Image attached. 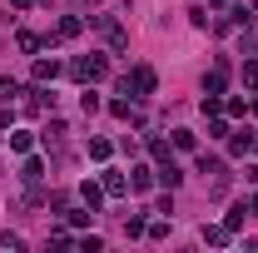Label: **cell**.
Returning a JSON list of instances; mask_svg holds the SVG:
<instances>
[{
	"label": "cell",
	"instance_id": "obj_21",
	"mask_svg": "<svg viewBox=\"0 0 258 253\" xmlns=\"http://www.w3.org/2000/svg\"><path fill=\"white\" fill-rule=\"evenodd\" d=\"M144 238H154V243H164V238H169V223H149V228H144Z\"/></svg>",
	"mask_w": 258,
	"mask_h": 253
},
{
	"label": "cell",
	"instance_id": "obj_1",
	"mask_svg": "<svg viewBox=\"0 0 258 253\" xmlns=\"http://www.w3.org/2000/svg\"><path fill=\"white\" fill-rule=\"evenodd\" d=\"M154 85H159V80H154V70H149V65H134L124 80H119V95L144 99V95H154Z\"/></svg>",
	"mask_w": 258,
	"mask_h": 253
},
{
	"label": "cell",
	"instance_id": "obj_5",
	"mask_svg": "<svg viewBox=\"0 0 258 253\" xmlns=\"http://www.w3.org/2000/svg\"><path fill=\"white\" fill-rule=\"evenodd\" d=\"M35 85H55V80H60V60H35Z\"/></svg>",
	"mask_w": 258,
	"mask_h": 253
},
{
	"label": "cell",
	"instance_id": "obj_24",
	"mask_svg": "<svg viewBox=\"0 0 258 253\" xmlns=\"http://www.w3.org/2000/svg\"><path fill=\"white\" fill-rule=\"evenodd\" d=\"M243 85H248V90H258V60L243 65Z\"/></svg>",
	"mask_w": 258,
	"mask_h": 253
},
{
	"label": "cell",
	"instance_id": "obj_29",
	"mask_svg": "<svg viewBox=\"0 0 258 253\" xmlns=\"http://www.w3.org/2000/svg\"><path fill=\"white\" fill-rule=\"evenodd\" d=\"M10 5H15V10H30V5H35V0H10Z\"/></svg>",
	"mask_w": 258,
	"mask_h": 253
},
{
	"label": "cell",
	"instance_id": "obj_25",
	"mask_svg": "<svg viewBox=\"0 0 258 253\" xmlns=\"http://www.w3.org/2000/svg\"><path fill=\"white\" fill-rule=\"evenodd\" d=\"M20 95V85H15V80H0V99H5V104H10V99Z\"/></svg>",
	"mask_w": 258,
	"mask_h": 253
},
{
	"label": "cell",
	"instance_id": "obj_30",
	"mask_svg": "<svg viewBox=\"0 0 258 253\" xmlns=\"http://www.w3.org/2000/svg\"><path fill=\"white\" fill-rule=\"evenodd\" d=\"M248 209H253V214H258V194H253V199H248Z\"/></svg>",
	"mask_w": 258,
	"mask_h": 253
},
{
	"label": "cell",
	"instance_id": "obj_6",
	"mask_svg": "<svg viewBox=\"0 0 258 253\" xmlns=\"http://www.w3.org/2000/svg\"><path fill=\"white\" fill-rule=\"evenodd\" d=\"M99 184H104L109 199H124V194H129V184H124V174H119V169H104V179H99Z\"/></svg>",
	"mask_w": 258,
	"mask_h": 253
},
{
	"label": "cell",
	"instance_id": "obj_22",
	"mask_svg": "<svg viewBox=\"0 0 258 253\" xmlns=\"http://www.w3.org/2000/svg\"><path fill=\"white\" fill-rule=\"evenodd\" d=\"M80 109H85V114H95V109H99V95L90 90V85H85V95H80Z\"/></svg>",
	"mask_w": 258,
	"mask_h": 253
},
{
	"label": "cell",
	"instance_id": "obj_3",
	"mask_svg": "<svg viewBox=\"0 0 258 253\" xmlns=\"http://www.w3.org/2000/svg\"><path fill=\"white\" fill-rule=\"evenodd\" d=\"M90 20L104 30V45H109V50H124V45H129V35H124V25H119V20H109V15H90Z\"/></svg>",
	"mask_w": 258,
	"mask_h": 253
},
{
	"label": "cell",
	"instance_id": "obj_4",
	"mask_svg": "<svg viewBox=\"0 0 258 253\" xmlns=\"http://www.w3.org/2000/svg\"><path fill=\"white\" fill-rule=\"evenodd\" d=\"M154 179H159L164 189L174 194V189H179V184H184V169H179V164H174V159H164V164H159V174H154Z\"/></svg>",
	"mask_w": 258,
	"mask_h": 253
},
{
	"label": "cell",
	"instance_id": "obj_14",
	"mask_svg": "<svg viewBox=\"0 0 258 253\" xmlns=\"http://www.w3.org/2000/svg\"><path fill=\"white\" fill-rule=\"evenodd\" d=\"M204 243H214V248H224V243H228V228H224V223H214V228L204 223Z\"/></svg>",
	"mask_w": 258,
	"mask_h": 253
},
{
	"label": "cell",
	"instance_id": "obj_2",
	"mask_svg": "<svg viewBox=\"0 0 258 253\" xmlns=\"http://www.w3.org/2000/svg\"><path fill=\"white\" fill-rule=\"evenodd\" d=\"M70 75H75L80 85H99V80L109 75V60H104V55H80V60L70 65Z\"/></svg>",
	"mask_w": 258,
	"mask_h": 253
},
{
	"label": "cell",
	"instance_id": "obj_11",
	"mask_svg": "<svg viewBox=\"0 0 258 253\" xmlns=\"http://www.w3.org/2000/svg\"><path fill=\"white\" fill-rule=\"evenodd\" d=\"M10 149H15V154H30V149H35V134H30V129H10Z\"/></svg>",
	"mask_w": 258,
	"mask_h": 253
},
{
	"label": "cell",
	"instance_id": "obj_28",
	"mask_svg": "<svg viewBox=\"0 0 258 253\" xmlns=\"http://www.w3.org/2000/svg\"><path fill=\"white\" fill-rule=\"evenodd\" d=\"M99 0H75V10H95Z\"/></svg>",
	"mask_w": 258,
	"mask_h": 253
},
{
	"label": "cell",
	"instance_id": "obj_23",
	"mask_svg": "<svg viewBox=\"0 0 258 253\" xmlns=\"http://www.w3.org/2000/svg\"><path fill=\"white\" fill-rule=\"evenodd\" d=\"M144 228H149L144 219H124V238H144Z\"/></svg>",
	"mask_w": 258,
	"mask_h": 253
},
{
	"label": "cell",
	"instance_id": "obj_20",
	"mask_svg": "<svg viewBox=\"0 0 258 253\" xmlns=\"http://www.w3.org/2000/svg\"><path fill=\"white\" fill-rule=\"evenodd\" d=\"M15 45H20V50H25V55H35V50H40V35H30V30H20V35H15Z\"/></svg>",
	"mask_w": 258,
	"mask_h": 253
},
{
	"label": "cell",
	"instance_id": "obj_7",
	"mask_svg": "<svg viewBox=\"0 0 258 253\" xmlns=\"http://www.w3.org/2000/svg\"><path fill=\"white\" fill-rule=\"evenodd\" d=\"M199 174H204V179H228V169H224V159H219V154H204V159H199Z\"/></svg>",
	"mask_w": 258,
	"mask_h": 253
},
{
	"label": "cell",
	"instance_id": "obj_27",
	"mask_svg": "<svg viewBox=\"0 0 258 253\" xmlns=\"http://www.w3.org/2000/svg\"><path fill=\"white\" fill-rule=\"evenodd\" d=\"M243 179H248V184L258 189V164H248V174H243Z\"/></svg>",
	"mask_w": 258,
	"mask_h": 253
},
{
	"label": "cell",
	"instance_id": "obj_12",
	"mask_svg": "<svg viewBox=\"0 0 258 253\" xmlns=\"http://www.w3.org/2000/svg\"><path fill=\"white\" fill-rule=\"evenodd\" d=\"M243 223H248V204H233V209H228V219H224V228H228V233H238Z\"/></svg>",
	"mask_w": 258,
	"mask_h": 253
},
{
	"label": "cell",
	"instance_id": "obj_16",
	"mask_svg": "<svg viewBox=\"0 0 258 253\" xmlns=\"http://www.w3.org/2000/svg\"><path fill=\"white\" fill-rule=\"evenodd\" d=\"M30 109H35V114H40V109H55V95L40 85V90H35V99H30Z\"/></svg>",
	"mask_w": 258,
	"mask_h": 253
},
{
	"label": "cell",
	"instance_id": "obj_26",
	"mask_svg": "<svg viewBox=\"0 0 258 253\" xmlns=\"http://www.w3.org/2000/svg\"><path fill=\"white\" fill-rule=\"evenodd\" d=\"M149 154H154V159L164 164V159H169V144H164V139H149Z\"/></svg>",
	"mask_w": 258,
	"mask_h": 253
},
{
	"label": "cell",
	"instance_id": "obj_18",
	"mask_svg": "<svg viewBox=\"0 0 258 253\" xmlns=\"http://www.w3.org/2000/svg\"><path fill=\"white\" fill-rule=\"evenodd\" d=\"M109 114H114V119H139V114L129 109V99H109Z\"/></svg>",
	"mask_w": 258,
	"mask_h": 253
},
{
	"label": "cell",
	"instance_id": "obj_10",
	"mask_svg": "<svg viewBox=\"0 0 258 253\" xmlns=\"http://www.w3.org/2000/svg\"><path fill=\"white\" fill-rule=\"evenodd\" d=\"M80 199H85V209L95 214L99 204H104V184H80Z\"/></svg>",
	"mask_w": 258,
	"mask_h": 253
},
{
	"label": "cell",
	"instance_id": "obj_17",
	"mask_svg": "<svg viewBox=\"0 0 258 253\" xmlns=\"http://www.w3.org/2000/svg\"><path fill=\"white\" fill-rule=\"evenodd\" d=\"M109 154H114V144H109V139H90V159H99V164H104Z\"/></svg>",
	"mask_w": 258,
	"mask_h": 253
},
{
	"label": "cell",
	"instance_id": "obj_19",
	"mask_svg": "<svg viewBox=\"0 0 258 253\" xmlns=\"http://www.w3.org/2000/svg\"><path fill=\"white\" fill-rule=\"evenodd\" d=\"M194 144H199L194 129H174V149H194Z\"/></svg>",
	"mask_w": 258,
	"mask_h": 253
},
{
	"label": "cell",
	"instance_id": "obj_31",
	"mask_svg": "<svg viewBox=\"0 0 258 253\" xmlns=\"http://www.w3.org/2000/svg\"><path fill=\"white\" fill-rule=\"evenodd\" d=\"M253 114H258V99H253Z\"/></svg>",
	"mask_w": 258,
	"mask_h": 253
},
{
	"label": "cell",
	"instance_id": "obj_9",
	"mask_svg": "<svg viewBox=\"0 0 258 253\" xmlns=\"http://www.w3.org/2000/svg\"><path fill=\"white\" fill-rule=\"evenodd\" d=\"M80 30H85V20H80V15H64L60 25H55V40H75Z\"/></svg>",
	"mask_w": 258,
	"mask_h": 253
},
{
	"label": "cell",
	"instance_id": "obj_15",
	"mask_svg": "<svg viewBox=\"0 0 258 253\" xmlns=\"http://www.w3.org/2000/svg\"><path fill=\"white\" fill-rule=\"evenodd\" d=\"M20 179H25V184H40V179H45V164H40V159H25Z\"/></svg>",
	"mask_w": 258,
	"mask_h": 253
},
{
	"label": "cell",
	"instance_id": "obj_8",
	"mask_svg": "<svg viewBox=\"0 0 258 253\" xmlns=\"http://www.w3.org/2000/svg\"><path fill=\"white\" fill-rule=\"evenodd\" d=\"M129 189H134V194H149V189H154V169H144V164H139V169L129 174Z\"/></svg>",
	"mask_w": 258,
	"mask_h": 253
},
{
	"label": "cell",
	"instance_id": "obj_13",
	"mask_svg": "<svg viewBox=\"0 0 258 253\" xmlns=\"http://www.w3.org/2000/svg\"><path fill=\"white\" fill-rule=\"evenodd\" d=\"M45 149H55V154L64 149V124L60 119H50V129H45Z\"/></svg>",
	"mask_w": 258,
	"mask_h": 253
}]
</instances>
